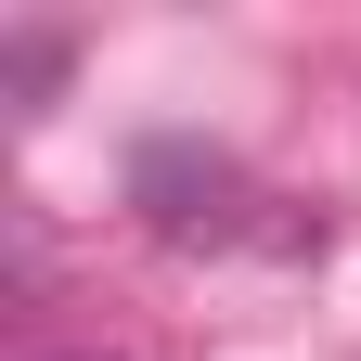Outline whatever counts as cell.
I'll return each mask as SVG.
<instances>
[{"instance_id":"6da1fadb","label":"cell","mask_w":361,"mask_h":361,"mask_svg":"<svg viewBox=\"0 0 361 361\" xmlns=\"http://www.w3.org/2000/svg\"><path fill=\"white\" fill-rule=\"evenodd\" d=\"M142 194H155V233H233V168H194V155H142Z\"/></svg>"},{"instance_id":"7a4b0ae2","label":"cell","mask_w":361,"mask_h":361,"mask_svg":"<svg viewBox=\"0 0 361 361\" xmlns=\"http://www.w3.org/2000/svg\"><path fill=\"white\" fill-rule=\"evenodd\" d=\"M65 361H104V348H65Z\"/></svg>"}]
</instances>
